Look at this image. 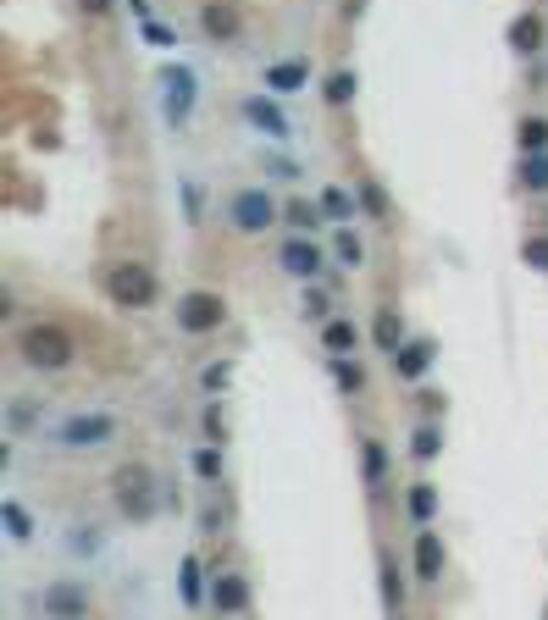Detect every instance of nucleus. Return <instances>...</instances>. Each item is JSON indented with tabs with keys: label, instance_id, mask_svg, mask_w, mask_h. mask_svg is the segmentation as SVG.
<instances>
[{
	"label": "nucleus",
	"instance_id": "obj_37",
	"mask_svg": "<svg viewBox=\"0 0 548 620\" xmlns=\"http://www.w3.org/2000/svg\"><path fill=\"white\" fill-rule=\"evenodd\" d=\"M205 388H211V394H216V388H227V366H205Z\"/></svg>",
	"mask_w": 548,
	"mask_h": 620
},
{
	"label": "nucleus",
	"instance_id": "obj_41",
	"mask_svg": "<svg viewBox=\"0 0 548 620\" xmlns=\"http://www.w3.org/2000/svg\"><path fill=\"white\" fill-rule=\"evenodd\" d=\"M128 6H133V17H150V6H144V0H128Z\"/></svg>",
	"mask_w": 548,
	"mask_h": 620
},
{
	"label": "nucleus",
	"instance_id": "obj_38",
	"mask_svg": "<svg viewBox=\"0 0 548 620\" xmlns=\"http://www.w3.org/2000/svg\"><path fill=\"white\" fill-rule=\"evenodd\" d=\"M28 421H34V410H28V399H17V405H12V427H28Z\"/></svg>",
	"mask_w": 548,
	"mask_h": 620
},
{
	"label": "nucleus",
	"instance_id": "obj_11",
	"mask_svg": "<svg viewBox=\"0 0 548 620\" xmlns=\"http://www.w3.org/2000/svg\"><path fill=\"white\" fill-rule=\"evenodd\" d=\"M200 23L211 39H239V6H233V0H211L200 12Z\"/></svg>",
	"mask_w": 548,
	"mask_h": 620
},
{
	"label": "nucleus",
	"instance_id": "obj_1",
	"mask_svg": "<svg viewBox=\"0 0 548 620\" xmlns=\"http://www.w3.org/2000/svg\"><path fill=\"white\" fill-rule=\"evenodd\" d=\"M17 355H23L34 371H67L72 360H78V349H72V333H67V327L34 322V327H23V338H17Z\"/></svg>",
	"mask_w": 548,
	"mask_h": 620
},
{
	"label": "nucleus",
	"instance_id": "obj_14",
	"mask_svg": "<svg viewBox=\"0 0 548 620\" xmlns=\"http://www.w3.org/2000/svg\"><path fill=\"white\" fill-rule=\"evenodd\" d=\"M310 84V67L305 61H277V67H266V89L272 95H294V89Z\"/></svg>",
	"mask_w": 548,
	"mask_h": 620
},
{
	"label": "nucleus",
	"instance_id": "obj_34",
	"mask_svg": "<svg viewBox=\"0 0 548 620\" xmlns=\"http://www.w3.org/2000/svg\"><path fill=\"white\" fill-rule=\"evenodd\" d=\"M72 554H100V532H95V526H78V532H72Z\"/></svg>",
	"mask_w": 548,
	"mask_h": 620
},
{
	"label": "nucleus",
	"instance_id": "obj_18",
	"mask_svg": "<svg viewBox=\"0 0 548 620\" xmlns=\"http://www.w3.org/2000/svg\"><path fill=\"white\" fill-rule=\"evenodd\" d=\"M0 521H6L12 543H28V537H34V521H28V510L17 499H0Z\"/></svg>",
	"mask_w": 548,
	"mask_h": 620
},
{
	"label": "nucleus",
	"instance_id": "obj_36",
	"mask_svg": "<svg viewBox=\"0 0 548 620\" xmlns=\"http://www.w3.org/2000/svg\"><path fill=\"white\" fill-rule=\"evenodd\" d=\"M78 12H89V17H111V12H117V0H78Z\"/></svg>",
	"mask_w": 548,
	"mask_h": 620
},
{
	"label": "nucleus",
	"instance_id": "obj_5",
	"mask_svg": "<svg viewBox=\"0 0 548 620\" xmlns=\"http://www.w3.org/2000/svg\"><path fill=\"white\" fill-rule=\"evenodd\" d=\"M50 438H56L61 449H100V443L117 438V421L95 410V416H72V421H61V427L50 432Z\"/></svg>",
	"mask_w": 548,
	"mask_h": 620
},
{
	"label": "nucleus",
	"instance_id": "obj_19",
	"mask_svg": "<svg viewBox=\"0 0 548 620\" xmlns=\"http://www.w3.org/2000/svg\"><path fill=\"white\" fill-rule=\"evenodd\" d=\"M355 89H360V78L344 67V72H333V78L322 84V100H327V106H349V100H355Z\"/></svg>",
	"mask_w": 548,
	"mask_h": 620
},
{
	"label": "nucleus",
	"instance_id": "obj_13",
	"mask_svg": "<svg viewBox=\"0 0 548 620\" xmlns=\"http://www.w3.org/2000/svg\"><path fill=\"white\" fill-rule=\"evenodd\" d=\"M416 576L421 582H443V537L438 532L416 537Z\"/></svg>",
	"mask_w": 548,
	"mask_h": 620
},
{
	"label": "nucleus",
	"instance_id": "obj_2",
	"mask_svg": "<svg viewBox=\"0 0 548 620\" xmlns=\"http://www.w3.org/2000/svg\"><path fill=\"white\" fill-rule=\"evenodd\" d=\"M111 499H117V510L128 515V521H150L155 515V477L150 465H117V477H111Z\"/></svg>",
	"mask_w": 548,
	"mask_h": 620
},
{
	"label": "nucleus",
	"instance_id": "obj_27",
	"mask_svg": "<svg viewBox=\"0 0 548 620\" xmlns=\"http://www.w3.org/2000/svg\"><path fill=\"white\" fill-rule=\"evenodd\" d=\"M521 183L532 194H548V150L543 155H526V167H521Z\"/></svg>",
	"mask_w": 548,
	"mask_h": 620
},
{
	"label": "nucleus",
	"instance_id": "obj_20",
	"mask_svg": "<svg viewBox=\"0 0 548 620\" xmlns=\"http://www.w3.org/2000/svg\"><path fill=\"white\" fill-rule=\"evenodd\" d=\"M510 45L521 50V56H532V50L543 45V23H537V17H515V23H510Z\"/></svg>",
	"mask_w": 548,
	"mask_h": 620
},
{
	"label": "nucleus",
	"instance_id": "obj_40",
	"mask_svg": "<svg viewBox=\"0 0 548 620\" xmlns=\"http://www.w3.org/2000/svg\"><path fill=\"white\" fill-rule=\"evenodd\" d=\"M305 310H310V316H322V310H327V294H316V288H310V294H305Z\"/></svg>",
	"mask_w": 548,
	"mask_h": 620
},
{
	"label": "nucleus",
	"instance_id": "obj_24",
	"mask_svg": "<svg viewBox=\"0 0 548 620\" xmlns=\"http://www.w3.org/2000/svg\"><path fill=\"white\" fill-rule=\"evenodd\" d=\"M410 515H416L421 526L438 515V488H432V482H416V488H410Z\"/></svg>",
	"mask_w": 548,
	"mask_h": 620
},
{
	"label": "nucleus",
	"instance_id": "obj_26",
	"mask_svg": "<svg viewBox=\"0 0 548 620\" xmlns=\"http://www.w3.org/2000/svg\"><path fill=\"white\" fill-rule=\"evenodd\" d=\"M382 609H388V615H399V609H405V582H399L394 565H382Z\"/></svg>",
	"mask_w": 548,
	"mask_h": 620
},
{
	"label": "nucleus",
	"instance_id": "obj_28",
	"mask_svg": "<svg viewBox=\"0 0 548 620\" xmlns=\"http://www.w3.org/2000/svg\"><path fill=\"white\" fill-rule=\"evenodd\" d=\"M200 598H205V582H200V560H194V554H189V560H183V604H200Z\"/></svg>",
	"mask_w": 548,
	"mask_h": 620
},
{
	"label": "nucleus",
	"instance_id": "obj_23",
	"mask_svg": "<svg viewBox=\"0 0 548 620\" xmlns=\"http://www.w3.org/2000/svg\"><path fill=\"white\" fill-rule=\"evenodd\" d=\"M333 382L344 388V394H360V388H366V371H360V360H355V355H338V360H333Z\"/></svg>",
	"mask_w": 548,
	"mask_h": 620
},
{
	"label": "nucleus",
	"instance_id": "obj_29",
	"mask_svg": "<svg viewBox=\"0 0 548 620\" xmlns=\"http://www.w3.org/2000/svg\"><path fill=\"white\" fill-rule=\"evenodd\" d=\"M360 449H366V482L377 488V482H382V471H388V454H382V443H377V438H366Z\"/></svg>",
	"mask_w": 548,
	"mask_h": 620
},
{
	"label": "nucleus",
	"instance_id": "obj_25",
	"mask_svg": "<svg viewBox=\"0 0 548 620\" xmlns=\"http://www.w3.org/2000/svg\"><path fill=\"white\" fill-rule=\"evenodd\" d=\"M410 454H416V460H438V454H443V432L432 427V421H427V427H416V438H410Z\"/></svg>",
	"mask_w": 548,
	"mask_h": 620
},
{
	"label": "nucleus",
	"instance_id": "obj_16",
	"mask_svg": "<svg viewBox=\"0 0 548 620\" xmlns=\"http://www.w3.org/2000/svg\"><path fill=\"white\" fill-rule=\"evenodd\" d=\"M322 344H327V355H355V349H360L355 322H344V316H338V322H327L322 327Z\"/></svg>",
	"mask_w": 548,
	"mask_h": 620
},
{
	"label": "nucleus",
	"instance_id": "obj_15",
	"mask_svg": "<svg viewBox=\"0 0 548 620\" xmlns=\"http://www.w3.org/2000/svg\"><path fill=\"white\" fill-rule=\"evenodd\" d=\"M244 117H250L255 128H261V133H272V139H288V117H283V111L272 106V100L250 95V100H244Z\"/></svg>",
	"mask_w": 548,
	"mask_h": 620
},
{
	"label": "nucleus",
	"instance_id": "obj_10",
	"mask_svg": "<svg viewBox=\"0 0 548 620\" xmlns=\"http://www.w3.org/2000/svg\"><path fill=\"white\" fill-rule=\"evenodd\" d=\"M39 609H45V615H89V593L84 587H72V582H61V587H50V593L39 598Z\"/></svg>",
	"mask_w": 548,
	"mask_h": 620
},
{
	"label": "nucleus",
	"instance_id": "obj_4",
	"mask_svg": "<svg viewBox=\"0 0 548 620\" xmlns=\"http://www.w3.org/2000/svg\"><path fill=\"white\" fill-rule=\"evenodd\" d=\"M227 322V299L211 294V288H194V294L178 299V327L183 333H216Z\"/></svg>",
	"mask_w": 548,
	"mask_h": 620
},
{
	"label": "nucleus",
	"instance_id": "obj_30",
	"mask_svg": "<svg viewBox=\"0 0 548 620\" xmlns=\"http://www.w3.org/2000/svg\"><path fill=\"white\" fill-rule=\"evenodd\" d=\"M322 211L333 216V222H349V216H355V200H349L344 189H327V194H322Z\"/></svg>",
	"mask_w": 548,
	"mask_h": 620
},
{
	"label": "nucleus",
	"instance_id": "obj_3",
	"mask_svg": "<svg viewBox=\"0 0 548 620\" xmlns=\"http://www.w3.org/2000/svg\"><path fill=\"white\" fill-rule=\"evenodd\" d=\"M106 294L117 299L122 310H144V305H155V272L139 261H117L106 272Z\"/></svg>",
	"mask_w": 548,
	"mask_h": 620
},
{
	"label": "nucleus",
	"instance_id": "obj_8",
	"mask_svg": "<svg viewBox=\"0 0 548 620\" xmlns=\"http://www.w3.org/2000/svg\"><path fill=\"white\" fill-rule=\"evenodd\" d=\"M161 89H167V122L172 128H183L194 111V72L189 67H167L161 72Z\"/></svg>",
	"mask_w": 548,
	"mask_h": 620
},
{
	"label": "nucleus",
	"instance_id": "obj_12",
	"mask_svg": "<svg viewBox=\"0 0 548 620\" xmlns=\"http://www.w3.org/2000/svg\"><path fill=\"white\" fill-rule=\"evenodd\" d=\"M211 604L222 609V615H244V609H250V587H244V576H216Z\"/></svg>",
	"mask_w": 548,
	"mask_h": 620
},
{
	"label": "nucleus",
	"instance_id": "obj_39",
	"mask_svg": "<svg viewBox=\"0 0 548 620\" xmlns=\"http://www.w3.org/2000/svg\"><path fill=\"white\" fill-rule=\"evenodd\" d=\"M205 432H211V438H222V410H216V405L205 410Z\"/></svg>",
	"mask_w": 548,
	"mask_h": 620
},
{
	"label": "nucleus",
	"instance_id": "obj_9",
	"mask_svg": "<svg viewBox=\"0 0 548 620\" xmlns=\"http://www.w3.org/2000/svg\"><path fill=\"white\" fill-rule=\"evenodd\" d=\"M388 360H394V377L421 382V377H427V366H432V344H427V338H410V344H399Z\"/></svg>",
	"mask_w": 548,
	"mask_h": 620
},
{
	"label": "nucleus",
	"instance_id": "obj_7",
	"mask_svg": "<svg viewBox=\"0 0 548 620\" xmlns=\"http://www.w3.org/2000/svg\"><path fill=\"white\" fill-rule=\"evenodd\" d=\"M277 261H283L288 277H299V283H316V277H322V266H327V255L316 250V239H305V233H299V239L283 244V255H277Z\"/></svg>",
	"mask_w": 548,
	"mask_h": 620
},
{
	"label": "nucleus",
	"instance_id": "obj_32",
	"mask_svg": "<svg viewBox=\"0 0 548 620\" xmlns=\"http://www.w3.org/2000/svg\"><path fill=\"white\" fill-rule=\"evenodd\" d=\"M521 261L532 266V272H548V239H526L521 244Z\"/></svg>",
	"mask_w": 548,
	"mask_h": 620
},
{
	"label": "nucleus",
	"instance_id": "obj_22",
	"mask_svg": "<svg viewBox=\"0 0 548 620\" xmlns=\"http://www.w3.org/2000/svg\"><path fill=\"white\" fill-rule=\"evenodd\" d=\"M515 139H521L526 155H543L548 150V117H526L521 128H515Z\"/></svg>",
	"mask_w": 548,
	"mask_h": 620
},
{
	"label": "nucleus",
	"instance_id": "obj_6",
	"mask_svg": "<svg viewBox=\"0 0 548 620\" xmlns=\"http://www.w3.org/2000/svg\"><path fill=\"white\" fill-rule=\"evenodd\" d=\"M227 216H233V227H239V233H266V227H272L283 211H277V200L266 189H244V194H233Z\"/></svg>",
	"mask_w": 548,
	"mask_h": 620
},
{
	"label": "nucleus",
	"instance_id": "obj_31",
	"mask_svg": "<svg viewBox=\"0 0 548 620\" xmlns=\"http://www.w3.org/2000/svg\"><path fill=\"white\" fill-rule=\"evenodd\" d=\"M194 471H200L205 482H216V477H222V449H216V443H211V449H200V454H194Z\"/></svg>",
	"mask_w": 548,
	"mask_h": 620
},
{
	"label": "nucleus",
	"instance_id": "obj_33",
	"mask_svg": "<svg viewBox=\"0 0 548 620\" xmlns=\"http://www.w3.org/2000/svg\"><path fill=\"white\" fill-rule=\"evenodd\" d=\"M360 255H366V250H360V239L349 233V227H338V261H344V266H360Z\"/></svg>",
	"mask_w": 548,
	"mask_h": 620
},
{
	"label": "nucleus",
	"instance_id": "obj_17",
	"mask_svg": "<svg viewBox=\"0 0 548 620\" xmlns=\"http://www.w3.org/2000/svg\"><path fill=\"white\" fill-rule=\"evenodd\" d=\"M371 333H377V349H382V355H394V349L405 344V322H399L394 310H377V327H371Z\"/></svg>",
	"mask_w": 548,
	"mask_h": 620
},
{
	"label": "nucleus",
	"instance_id": "obj_35",
	"mask_svg": "<svg viewBox=\"0 0 548 620\" xmlns=\"http://www.w3.org/2000/svg\"><path fill=\"white\" fill-rule=\"evenodd\" d=\"M360 200H366V211H371V216H382V211H388V200H382V189H377V183H360Z\"/></svg>",
	"mask_w": 548,
	"mask_h": 620
},
{
	"label": "nucleus",
	"instance_id": "obj_21",
	"mask_svg": "<svg viewBox=\"0 0 548 620\" xmlns=\"http://www.w3.org/2000/svg\"><path fill=\"white\" fill-rule=\"evenodd\" d=\"M322 216H327V211H322V205H310V200H288V205H283V222H288V227H299V233L322 227Z\"/></svg>",
	"mask_w": 548,
	"mask_h": 620
}]
</instances>
